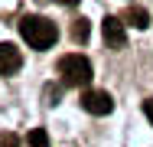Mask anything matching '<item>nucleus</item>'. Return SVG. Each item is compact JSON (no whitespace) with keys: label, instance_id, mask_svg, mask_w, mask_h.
I'll list each match as a JSON object with an SVG mask.
<instances>
[{"label":"nucleus","instance_id":"nucleus-10","mask_svg":"<svg viewBox=\"0 0 153 147\" xmlns=\"http://www.w3.org/2000/svg\"><path fill=\"white\" fill-rule=\"evenodd\" d=\"M143 115H147V121L153 124V98H147V101H143Z\"/></svg>","mask_w":153,"mask_h":147},{"label":"nucleus","instance_id":"nucleus-3","mask_svg":"<svg viewBox=\"0 0 153 147\" xmlns=\"http://www.w3.org/2000/svg\"><path fill=\"white\" fill-rule=\"evenodd\" d=\"M82 108L88 115H111L114 111V98L104 88H85L82 92Z\"/></svg>","mask_w":153,"mask_h":147},{"label":"nucleus","instance_id":"nucleus-11","mask_svg":"<svg viewBox=\"0 0 153 147\" xmlns=\"http://www.w3.org/2000/svg\"><path fill=\"white\" fill-rule=\"evenodd\" d=\"M62 7H75V3H78V0H59Z\"/></svg>","mask_w":153,"mask_h":147},{"label":"nucleus","instance_id":"nucleus-2","mask_svg":"<svg viewBox=\"0 0 153 147\" xmlns=\"http://www.w3.org/2000/svg\"><path fill=\"white\" fill-rule=\"evenodd\" d=\"M59 75L65 85H88L91 82V62L85 56H78V52H68V56L59 59Z\"/></svg>","mask_w":153,"mask_h":147},{"label":"nucleus","instance_id":"nucleus-6","mask_svg":"<svg viewBox=\"0 0 153 147\" xmlns=\"http://www.w3.org/2000/svg\"><path fill=\"white\" fill-rule=\"evenodd\" d=\"M124 20H127V26H137V29H147V26H150V13H147L143 7H137V3L124 10Z\"/></svg>","mask_w":153,"mask_h":147},{"label":"nucleus","instance_id":"nucleus-7","mask_svg":"<svg viewBox=\"0 0 153 147\" xmlns=\"http://www.w3.org/2000/svg\"><path fill=\"white\" fill-rule=\"evenodd\" d=\"M26 147H49V134H46V128H33L30 134H26Z\"/></svg>","mask_w":153,"mask_h":147},{"label":"nucleus","instance_id":"nucleus-9","mask_svg":"<svg viewBox=\"0 0 153 147\" xmlns=\"http://www.w3.org/2000/svg\"><path fill=\"white\" fill-rule=\"evenodd\" d=\"M0 147H20V137L10 134V131H3V134H0Z\"/></svg>","mask_w":153,"mask_h":147},{"label":"nucleus","instance_id":"nucleus-8","mask_svg":"<svg viewBox=\"0 0 153 147\" xmlns=\"http://www.w3.org/2000/svg\"><path fill=\"white\" fill-rule=\"evenodd\" d=\"M88 36H91V26H88V20H85V16L72 23V39H75V43H85Z\"/></svg>","mask_w":153,"mask_h":147},{"label":"nucleus","instance_id":"nucleus-5","mask_svg":"<svg viewBox=\"0 0 153 147\" xmlns=\"http://www.w3.org/2000/svg\"><path fill=\"white\" fill-rule=\"evenodd\" d=\"M20 65H23L20 49L13 43H0V75H13V72H20Z\"/></svg>","mask_w":153,"mask_h":147},{"label":"nucleus","instance_id":"nucleus-1","mask_svg":"<svg viewBox=\"0 0 153 147\" xmlns=\"http://www.w3.org/2000/svg\"><path fill=\"white\" fill-rule=\"evenodd\" d=\"M20 36L30 43V49H49L56 39H59V29L52 20H46V16H36V13H26L23 20H20Z\"/></svg>","mask_w":153,"mask_h":147},{"label":"nucleus","instance_id":"nucleus-4","mask_svg":"<svg viewBox=\"0 0 153 147\" xmlns=\"http://www.w3.org/2000/svg\"><path fill=\"white\" fill-rule=\"evenodd\" d=\"M101 29H104V43H108V46L124 49V43H127V29H124V23L117 20V16H104Z\"/></svg>","mask_w":153,"mask_h":147}]
</instances>
